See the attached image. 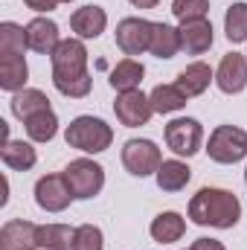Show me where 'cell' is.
<instances>
[{"label": "cell", "mask_w": 247, "mask_h": 250, "mask_svg": "<svg viewBox=\"0 0 247 250\" xmlns=\"http://www.w3.org/2000/svg\"><path fill=\"white\" fill-rule=\"evenodd\" d=\"M53 62V84L62 96L84 99L93 87V79L87 73V47L82 38H64L50 56Z\"/></svg>", "instance_id": "obj_1"}, {"label": "cell", "mask_w": 247, "mask_h": 250, "mask_svg": "<svg viewBox=\"0 0 247 250\" xmlns=\"http://www.w3.org/2000/svg\"><path fill=\"white\" fill-rule=\"evenodd\" d=\"M189 218L198 227H215V230H230L242 218V204L230 189L204 187L189 198Z\"/></svg>", "instance_id": "obj_2"}, {"label": "cell", "mask_w": 247, "mask_h": 250, "mask_svg": "<svg viewBox=\"0 0 247 250\" xmlns=\"http://www.w3.org/2000/svg\"><path fill=\"white\" fill-rule=\"evenodd\" d=\"M64 140H67L70 148H79L84 154H99V151L111 148L114 128L105 123V120H99V117H87L84 114V117H76L73 123L67 125Z\"/></svg>", "instance_id": "obj_3"}, {"label": "cell", "mask_w": 247, "mask_h": 250, "mask_svg": "<svg viewBox=\"0 0 247 250\" xmlns=\"http://www.w3.org/2000/svg\"><path fill=\"white\" fill-rule=\"evenodd\" d=\"M206 154L209 160L221 163V166H233L247 157V131L239 125H218L209 134L206 143Z\"/></svg>", "instance_id": "obj_4"}, {"label": "cell", "mask_w": 247, "mask_h": 250, "mask_svg": "<svg viewBox=\"0 0 247 250\" xmlns=\"http://www.w3.org/2000/svg\"><path fill=\"white\" fill-rule=\"evenodd\" d=\"M64 178L73 189V195L79 201H87V198H96L102 187H105V169L90 160V157H79V160H70L67 169H64Z\"/></svg>", "instance_id": "obj_5"}, {"label": "cell", "mask_w": 247, "mask_h": 250, "mask_svg": "<svg viewBox=\"0 0 247 250\" xmlns=\"http://www.w3.org/2000/svg\"><path fill=\"white\" fill-rule=\"evenodd\" d=\"M160 163H163L160 148H157L151 140H128L123 146V166L134 175V178L157 175Z\"/></svg>", "instance_id": "obj_6"}, {"label": "cell", "mask_w": 247, "mask_h": 250, "mask_svg": "<svg viewBox=\"0 0 247 250\" xmlns=\"http://www.w3.org/2000/svg\"><path fill=\"white\" fill-rule=\"evenodd\" d=\"M204 143V128L192 117H178L166 125V146L178 154V157H192L201 151Z\"/></svg>", "instance_id": "obj_7"}, {"label": "cell", "mask_w": 247, "mask_h": 250, "mask_svg": "<svg viewBox=\"0 0 247 250\" xmlns=\"http://www.w3.org/2000/svg\"><path fill=\"white\" fill-rule=\"evenodd\" d=\"M151 32H154L151 21H145V18H123L117 23V47L128 59L143 56L151 47Z\"/></svg>", "instance_id": "obj_8"}, {"label": "cell", "mask_w": 247, "mask_h": 250, "mask_svg": "<svg viewBox=\"0 0 247 250\" xmlns=\"http://www.w3.org/2000/svg\"><path fill=\"white\" fill-rule=\"evenodd\" d=\"M73 198H76V195H73V189L67 184L64 172L62 175H44V178H38V184H35V204H38L44 212H64Z\"/></svg>", "instance_id": "obj_9"}, {"label": "cell", "mask_w": 247, "mask_h": 250, "mask_svg": "<svg viewBox=\"0 0 247 250\" xmlns=\"http://www.w3.org/2000/svg\"><path fill=\"white\" fill-rule=\"evenodd\" d=\"M114 114L125 128H140V125H145L151 120L154 108H151V99L143 90H125V93H117Z\"/></svg>", "instance_id": "obj_10"}, {"label": "cell", "mask_w": 247, "mask_h": 250, "mask_svg": "<svg viewBox=\"0 0 247 250\" xmlns=\"http://www.w3.org/2000/svg\"><path fill=\"white\" fill-rule=\"evenodd\" d=\"M215 84L227 96H236L247 87V59L242 53H227L221 59L218 70H215Z\"/></svg>", "instance_id": "obj_11"}, {"label": "cell", "mask_w": 247, "mask_h": 250, "mask_svg": "<svg viewBox=\"0 0 247 250\" xmlns=\"http://www.w3.org/2000/svg\"><path fill=\"white\" fill-rule=\"evenodd\" d=\"M38 224L12 218L0 230V250H38Z\"/></svg>", "instance_id": "obj_12"}, {"label": "cell", "mask_w": 247, "mask_h": 250, "mask_svg": "<svg viewBox=\"0 0 247 250\" xmlns=\"http://www.w3.org/2000/svg\"><path fill=\"white\" fill-rule=\"evenodd\" d=\"M26 44H29V50L38 53V56H53L56 47L62 44V38H59V23L50 21V18H32V21L26 23Z\"/></svg>", "instance_id": "obj_13"}, {"label": "cell", "mask_w": 247, "mask_h": 250, "mask_svg": "<svg viewBox=\"0 0 247 250\" xmlns=\"http://www.w3.org/2000/svg\"><path fill=\"white\" fill-rule=\"evenodd\" d=\"M178 32H181V50H184L186 56H204L212 47V41H215L212 23L206 18H201V21H184L178 26Z\"/></svg>", "instance_id": "obj_14"}, {"label": "cell", "mask_w": 247, "mask_h": 250, "mask_svg": "<svg viewBox=\"0 0 247 250\" xmlns=\"http://www.w3.org/2000/svg\"><path fill=\"white\" fill-rule=\"evenodd\" d=\"M108 26V12L102 6H82L70 15V29L76 32V38L82 41H90V38H99Z\"/></svg>", "instance_id": "obj_15"}, {"label": "cell", "mask_w": 247, "mask_h": 250, "mask_svg": "<svg viewBox=\"0 0 247 250\" xmlns=\"http://www.w3.org/2000/svg\"><path fill=\"white\" fill-rule=\"evenodd\" d=\"M148 233H151V239L160 242V245L181 242L184 233H186V218L181 215V212H175V209H166V212H160V215L151 221Z\"/></svg>", "instance_id": "obj_16"}, {"label": "cell", "mask_w": 247, "mask_h": 250, "mask_svg": "<svg viewBox=\"0 0 247 250\" xmlns=\"http://www.w3.org/2000/svg\"><path fill=\"white\" fill-rule=\"evenodd\" d=\"M26 79H29V67L23 56H0V87L6 93H18L26 87Z\"/></svg>", "instance_id": "obj_17"}, {"label": "cell", "mask_w": 247, "mask_h": 250, "mask_svg": "<svg viewBox=\"0 0 247 250\" xmlns=\"http://www.w3.org/2000/svg\"><path fill=\"white\" fill-rule=\"evenodd\" d=\"M215 79V73L209 70V64H204V62H192V64H186L184 70L178 73V87L184 90L186 96L192 99V96H201L206 87H209V82Z\"/></svg>", "instance_id": "obj_18"}, {"label": "cell", "mask_w": 247, "mask_h": 250, "mask_svg": "<svg viewBox=\"0 0 247 250\" xmlns=\"http://www.w3.org/2000/svg\"><path fill=\"white\" fill-rule=\"evenodd\" d=\"M9 108H12V114H15L21 123H26L32 114L47 111V108H50V99H47V93H44V90H38V87H23V90L12 93Z\"/></svg>", "instance_id": "obj_19"}, {"label": "cell", "mask_w": 247, "mask_h": 250, "mask_svg": "<svg viewBox=\"0 0 247 250\" xmlns=\"http://www.w3.org/2000/svg\"><path fill=\"white\" fill-rule=\"evenodd\" d=\"M0 157L3 163L12 169V172H29L35 163H38V151L32 143H23V140H9L3 148H0Z\"/></svg>", "instance_id": "obj_20"}, {"label": "cell", "mask_w": 247, "mask_h": 250, "mask_svg": "<svg viewBox=\"0 0 247 250\" xmlns=\"http://www.w3.org/2000/svg\"><path fill=\"white\" fill-rule=\"evenodd\" d=\"M148 53L157 56V59H175L181 53V32H178V26H172V23H154Z\"/></svg>", "instance_id": "obj_21"}, {"label": "cell", "mask_w": 247, "mask_h": 250, "mask_svg": "<svg viewBox=\"0 0 247 250\" xmlns=\"http://www.w3.org/2000/svg\"><path fill=\"white\" fill-rule=\"evenodd\" d=\"M143 76H145V67L137 62V59H123V62L111 70V79L108 82H111V87L117 93H125V90H140Z\"/></svg>", "instance_id": "obj_22"}, {"label": "cell", "mask_w": 247, "mask_h": 250, "mask_svg": "<svg viewBox=\"0 0 247 250\" xmlns=\"http://www.w3.org/2000/svg\"><path fill=\"white\" fill-rule=\"evenodd\" d=\"M154 178H157V187L163 192H181L192 181V169L186 166L184 160H163Z\"/></svg>", "instance_id": "obj_23"}, {"label": "cell", "mask_w": 247, "mask_h": 250, "mask_svg": "<svg viewBox=\"0 0 247 250\" xmlns=\"http://www.w3.org/2000/svg\"><path fill=\"white\" fill-rule=\"evenodd\" d=\"M148 99H151L154 114H175V111L186 108V99L189 96H186L178 84H157Z\"/></svg>", "instance_id": "obj_24"}, {"label": "cell", "mask_w": 247, "mask_h": 250, "mask_svg": "<svg viewBox=\"0 0 247 250\" xmlns=\"http://www.w3.org/2000/svg\"><path fill=\"white\" fill-rule=\"evenodd\" d=\"M76 227L70 224H41L38 227V245L47 250H73Z\"/></svg>", "instance_id": "obj_25"}, {"label": "cell", "mask_w": 247, "mask_h": 250, "mask_svg": "<svg viewBox=\"0 0 247 250\" xmlns=\"http://www.w3.org/2000/svg\"><path fill=\"white\" fill-rule=\"evenodd\" d=\"M23 125H26V134H29V140H32V143H50V140L59 134V117H56V111H53V108L32 114Z\"/></svg>", "instance_id": "obj_26"}, {"label": "cell", "mask_w": 247, "mask_h": 250, "mask_svg": "<svg viewBox=\"0 0 247 250\" xmlns=\"http://www.w3.org/2000/svg\"><path fill=\"white\" fill-rule=\"evenodd\" d=\"M224 32L230 44H245L247 41V3H233L224 15Z\"/></svg>", "instance_id": "obj_27"}, {"label": "cell", "mask_w": 247, "mask_h": 250, "mask_svg": "<svg viewBox=\"0 0 247 250\" xmlns=\"http://www.w3.org/2000/svg\"><path fill=\"white\" fill-rule=\"evenodd\" d=\"M26 47H29L26 44V26H18L12 21H3L0 23V56H9V53L23 56Z\"/></svg>", "instance_id": "obj_28"}, {"label": "cell", "mask_w": 247, "mask_h": 250, "mask_svg": "<svg viewBox=\"0 0 247 250\" xmlns=\"http://www.w3.org/2000/svg\"><path fill=\"white\" fill-rule=\"evenodd\" d=\"M73 250H105V236L96 224H82L76 227Z\"/></svg>", "instance_id": "obj_29"}, {"label": "cell", "mask_w": 247, "mask_h": 250, "mask_svg": "<svg viewBox=\"0 0 247 250\" xmlns=\"http://www.w3.org/2000/svg\"><path fill=\"white\" fill-rule=\"evenodd\" d=\"M209 12V0H172V15L184 21H201Z\"/></svg>", "instance_id": "obj_30"}, {"label": "cell", "mask_w": 247, "mask_h": 250, "mask_svg": "<svg viewBox=\"0 0 247 250\" xmlns=\"http://www.w3.org/2000/svg\"><path fill=\"white\" fill-rule=\"evenodd\" d=\"M189 250H227L218 239H195L192 245H189Z\"/></svg>", "instance_id": "obj_31"}, {"label": "cell", "mask_w": 247, "mask_h": 250, "mask_svg": "<svg viewBox=\"0 0 247 250\" xmlns=\"http://www.w3.org/2000/svg\"><path fill=\"white\" fill-rule=\"evenodd\" d=\"M23 3H26L32 12H41V15H44V12H53V9L59 6V0H23Z\"/></svg>", "instance_id": "obj_32"}, {"label": "cell", "mask_w": 247, "mask_h": 250, "mask_svg": "<svg viewBox=\"0 0 247 250\" xmlns=\"http://www.w3.org/2000/svg\"><path fill=\"white\" fill-rule=\"evenodd\" d=\"M131 6H137V9H154L160 0H128Z\"/></svg>", "instance_id": "obj_33"}, {"label": "cell", "mask_w": 247, "mask_h": 250, "mask_svg": "<svg viewBox=\"0 0 247 250\" xmlns=\"http://www.w3.org/2000/svg\"><path fill=\"white\" fill-rule=\"evenodd\" d=\"M59 3H73V0H59Z\"/></svg>", "instance_id": "obj_34"}, {"label": "cell", "mask_w": 247, "mask_h": 250, "mask_svg": "<svg viewBox=\"0 0 247 250\" xmlns=\"http://www.w3.org/2000/svg\"><path fill=\"white\" fill-rule=\"evenodd\" d=\"M245 184H247V169H245Z\"/></svg>", "instance_id": "obj_35"}]
</instances>
